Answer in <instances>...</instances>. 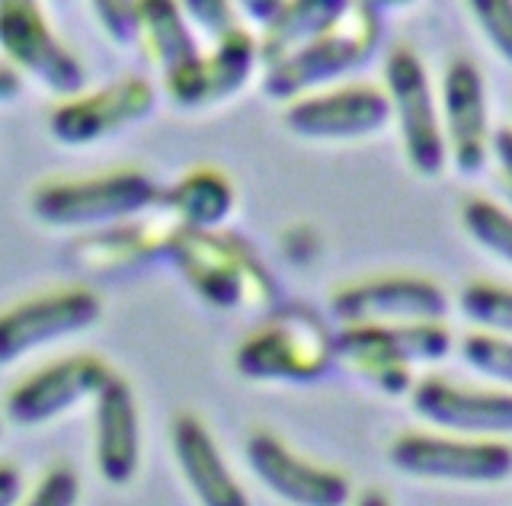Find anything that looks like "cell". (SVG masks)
I'll list each match as a JSON object with an SVG mask.
<instances>
[{
	"label": "cell",
	"instance_id": "9",
	"mask_svg": "<svg viewBox=\"0 0 512 506\" xmlns=\"http://www.w3.org/2000/svg\"><path fill=\"white\" fill-rule=\"evenodd\" d=\"M170 442L183 478L189 481L192 494L199 497L202 506H247L244 490L231 478V471L202 420L180 414L170 426Z\"/></svg>",
	"mask_w": 512,
	"mask_h": 506
},
{
	"label": "cell",
	"instance_id": "25",
	"mask_svg": "<svg viewBox=\"0 0 512 506\" xmlns=\"http://www.w3.org/2000/svg\"><path fill=\"white\" fill-rule=\"evenodd\" d=\"M372 500H378V497H372ZM372 506H381V503H372Z\"/></svg>",
	"mask_w": 512,
	"mask_h": 506
},
{
	"label": "cell",
	"instance_id": "2",
	"mask_svg": "<svg viewBox=\"0 0 512 506\" xmlns=\"http://www.w3.org/2000/svg\"><path fill=\"white\" fill-rule=\"evenodd\" d=\"M103 314V302L84 286L36 292L0 311V366H13L48 343L84 334Z\"/></svg>",
	"mask_w": 512,
	"mask_h": 506
},
{
	"label": "cell",
	"instance_id": "4",
	"mask_svg": "<svg viewBox=\"0 0 512 506\" xmlns=\"http://www.w3.org/2000/svg\"><path fill=\"white\" fill-rule=\"evenodd\" d=\"M0 55L58 93L84 84V68L45 20L39 0H0Z\"/></svg>",
	"mask_w": 512,
	"mask_h": 506
},
{
	"label": "cell",
	"instance_id": "16",
	"mask_svg": "<svg viewBox=\"0 0 512 506\" xmlns=\"http://www.w3.org/2000/svg\"><path fill=\"white\" fill-rule=\"evenodd\" d=\"M471 221V231L484 241L490 250H500L503 257L512 260V218L496 212L487 202H471V209L464 212Z\"/></svg>",
	"mask_w": 512,
	"mask_h": 506
},
{
	"label": "cell",
	"instance_id": "18",
	"mask_svg": "<svg viewBox=\"0 0 512 506\" xmlns=\"http://www.w3.org/2000/svg\"><path fill=\"white\" fill-rule=\"evenodd\" d=\"M183 7L189 10L192 20L205 26L208 33L218 36L221 42L240 33V29H234V13L228 0H183Z\"/></svg>",
	"mask_w": 512,
	"mask_h": 506
},
{
	"label": "cell",
	"instance_id": "11",
	"mask_svg": "<svg viewBox=\"0 0 512 506\" xmlns=\"http://www.w3.org/2000/svg\"><path fill=\"white\" fill-rule=\"evenodd\" d=\"M445 119L448 138L455 145V157L461 170H477L487 161V106L484 84L471 61H455L445 74Z\"/></svg>",
	"mask_w": 512,
	"mask_h": 506
},
{
	"label": "cell",
	"instance_id": "24",
	"mask_svg": "<svg viewBox=\"0 0 512 506\" xmlns=\"http://www.w3.org/2000/svg\"><path fill=\"white\" fill-rule=\"evenodd\" d=\"M407 4V0H362V7H368V10H372V7H404Z\"/></svg>",
	"mask_w": 512,
	"mask_h": 506
},
{
	"label": "cell",
	"instance_id": "10",
	"mask_svg": "<svg viewBox=\"0 0 512 506\" xmlns=\"http://www.w3.org/2000/svg\"><path fill=\"white\" fill-rule=\"evenodd\" d=\"M388 119V100L372 87H346L330 97L295 106L285 116L298 135L308 138H356L375 132Z\"/></svg>",
	"mask_w": 512,
	"mask_h": 506
},
{
	"label": "cell",
	"instance_id": "6",
	"mask_svg": "<svg viewBox=\"0 0 512 506\" xmlns=\"http://www.w3.org/2000/svg\"><path fill=\"white\" fill-rule=\"evenodd\" d=\"M141 462V417L132 385L112 375L93 398V465L106 484H128Z\"/></svg>",
	"mask_w": 512,
	"mask_h": 506
},
{
	"label": "cell",
	"instance_id": "13",
	"mask_svg": "<svg viewBox=\"0 0 512 506\" xmlns=\"http://www.w3.org/2000/svg\"><path fill=\"white\" fill-rule=\"evenodd\" d=\"M135 36L144 39L157 65L167 68V77L196 61L176 0H135Z\"/></svg>",
	"mask_w": 512,
	"mask_h": 506
},
{
	"label": "cell",
	"instance_id": "17",
	"mask_svg": "<svg viewBox=\"0 0 512 506\" xmlns=\"http://www.w3.org/2000/svg\"><path fill=\"white\" fill-rule=\"evenodd\" d=\"M471 10L490 45L512 61V0H471Z\"/></svg>",
	"mask_w": 512,
	"mask_h": 506
},
{
	"label": "cell",
	"instance_id": "7",
	"mask_svg": "<svg viewBox=\"0 0 512 506\" xmlns=\"http://www.w3.org/2000/svg\"><path fill=\"white\" fill-rule=\"evenodd\" d=\"M388 90L397 109L400 129H404L407 154L413 167L426 173L442 164V132L436 122V103L426 84V74L410 52H394L388 58Z\"/></svg>",
	"mask_w": 512,
	"mask_h": 506
},
{
	"label": "cell",
	"instance_id": "8",
	"mask_svg": "<svg viewBox=\"0 0 512 506\" xmlns=\"http://www.w3.org/2000/svg\"><path fill=\"white\" fill-rule=\"evenodd\" d=\"M176 263L202 298L215 305H234L247 289V257L228 237H215L202 228H183L173 237Z\"/></svg>",
	"mask_w": 512,
	"mask_h": 506
},
{
	"label": "cell",
	"instance_id": "23",
	"mask_svg": "<svg viewBox=\"0 0 512 506\" xmlns=\"http://www.w3.org/2000/svg\"><path fill=\"white\" fill-rule=\"evenodd\" d=\"M496 154H500V167H503V180L512 183V132H503L493 141Z\"/></svg>",
	"mask_w": 512,
	"mask_h": 506
},
{
	"label": "cell",
	"instance_id": "19",
	"mask_svg": "<svg viewBox=\"0 0 512 506\" xmlns=\"http://www.w3.org/2000/svg\"><path fill=\"white\" fill-rule=\"evenodd\" d=\"M96 17L116 42H128L135 36V4L132 0H93Z\"/></svg>",
	"mask_w": 512,
	"mask_h": 506
},
{
	"label": "cell",
	"instance_id": "5",
	"mask_svg": "<svg viewBox=\"0 0 512 506\" xmlns=\"http://www.w3.org/2000/svg\"><path fill=\"white\" fill-rule=\"evenodd\" d=\"M151 106L154 90L141 77H122L106 90L64 100L48 116V129L64 145H93V141L116 135L125 125L144 119L151 113Z\"/></svg>",
	"mask_w": 512,
	"mask_h": 506
},
{
	"label": "cell",
	"instance_id": "3",
	"mask_svg": "<svg viewBox=\"0 0 512 506\" xmlns=\"http://www.w3.org/2000/svg\"><path fill=\"white\" fill-rule=\"evenodd\" d=\"M116 375L93 353H74L61 356L55 362H45L36 372L23 375L7 391L4 414L16 426H45L68 414L80 401L96 398L103 385Z\"/></svg>",
	"mask_w": 512,
	"mask_h": 506
},
{
	"label": "cell",
	"instance_id": "20",
	"mask_svg": "<svg viewBox=\"0 0 512 506\" xmlns=\"http://www.w3.org/2000/svg\"><path fill=\"white\" fill-rule=\"evenodd\" d=\"M23 500V471L13 462H0V506H20Z\"/></svg>",
	"mask_w": 512,
	"mask_h": 506
},
{
	"label": "cell",
	"instance_id": "12",
	"mask_svg": "<svg viewBox=\"0 0 512 506\" xmlns=\"http://www.w3.org/2000/svg\"><path fill=\"white\" fill-rule=\"evenodd\" d=\"M250 462L272 487L279 490V494H292V497H298V503H308V506L343 503V494H346L343 481L298 465L295 458H288L282 452V446H276L269 436L250 439Z\"/></svg>",
	"mask_w": 512,
	"mask_h": 506
},
{
	"label": "cell",
	"instance_id": "21",
	"mask_svg": "<svg viewBox=\"0 0 512 506\" xmlns=\"http://www.w3.org/2000/svg\"><path fill=\"white\" fill-rule=\"evenodd\" d=\"M20 68L13 65V61H7L4 55H0V103H10L20 97Z\"/></svg>",
	"mask_w": 512,
	"mask_h": 506
},
{
	"label": "cell",
	"instance_id": "1",
	"mask_svg": "<svg viewBox=\"0 0 512 506\" xmlns=\"http://www.w3.org/2000/svg\"><path fill=\"white\" fill-rule=\"evenodd\" d=\"M157 199L154 183L141 170H109L77 180H45L32 189L29 205L42 225L90 228L144 212Z\"/></svg>",
	"mask_w": 512,
	"mask_h": 506
},
{
	"label": "cell",
	"instance_id": "15",
	"mask_svg": "<svg viewBox=\"0 0 512 506\" xmlns=\"http://www.w3.org/2000/svg\"><path fill=\"white\" fill-rule=\"evenodd\" d=\"M80 500V478L71 465H48L29 497L20 500V506H77Z\"/></svg>",
	"mask_w": 512,
	"mask_h": 506
},
{
	"label": "cell",
	"instance_id": "22",
	"mask_svg": "<svg viewBox=\"0 0 512 506\" xmlns=\"http://www.w3.org/2000/svg\"><path fill=\"white\" fill-rule=\"evenodd\" d=\"M240 7L256 20H272L276 13H282V0H240Z\"/></svg>",
	"mask_w": 512,
	"mask_h": 506
},
{
	"label": "cell",
	"instance_id": "14",
	"mask_svg": "<svg viewBox=\"0 0 512 506\" xmlns=\"http://www.w3.org/2000/svg\"><path fill=\"white\" fill-rule=\"evenodd\" d=\"M234 193L218 170H192L176 183L170 193V209L180 215L189 228H212L228 215Z\"/></svg>",
	"mask_w": 512,
	"mask_h": 506
}]
</instances>
